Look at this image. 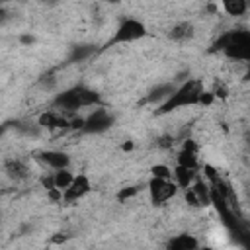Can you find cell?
I'll list each match as a JSON object with an SVG mask.
<instances>
[{
    "label": "cell",
    "mask_w": 250,
    "mask_h": 250,
    "mask_svg": "<svg viewBox=\"0 0 250 250\" xmlns=\"http://www.w3.org/2000/svg\"><path fill=\"white\" fill-rule=\"evenodd\" d=\"M201 92H203L201 82H199L197 78H189V80H186L182 86H176L174 94H172L162 105H158L156 113H158V115H164V113H170V111H174V109H178V107L195 105V104H199Z\"/></svg>",
    "instance_id": "7a4b0ae2"
},
{
    "label": "cell",
    "mask_w": 250,
    "mask_h": 250,
    "mask_svg": "<svg viewBox=\"0 0 250 250\" xmlns=\"http://www.w3.org/2000/svg\"><path fill=\"white\" fill-rule=\"evenodd\" d=\"M199 248V242L193 234H188V232H182V234H176L174 238H170L166 250H197Z\"/></svg>",
    "instance_id": "8fae6325"
},
{
    "label": "cell",
    "mask_w": 250,
    "mask_h": 250,
    "mask_svg": "<svg viewBox=\"0 0 250 250\" xmlns=\"http://www.w3.org/2000/svg\"><path fill=\"white\" fill-rule=\"evenodd\" d=\"M197 250H217V248H211V246H203V248H197Z\"/></svg>",
    "instance_id": "4dcf8cb0"
},
{
    "label": "cell",
    "mask_w": 250,
    "mask_h": 250,
    "mask_svg": "<svg viewBox=\"0 0 250 250\" xmlns=\"http://www.w3.org/2000/svg\"><path fill=\"white\" fill-rule=\"evenodd\" d=\"M172 176H174V184L178 186V188H191V184L195 182V170H188V168H182V166H176L174 168V172H172Z\"/></svg>",
    "instance_id": "4fadbf2b"
},
{
    "label": "cell",
    "mask_w": 250,
    "mask_h": 250,
    "mask_svg": "<svg viewBox=\"0 0 250 250\" xmlns=\"http://www.w3.org/2000/svg\"><path fill=\"white\" fill-rule=\"evenodd\" d=\"M211 51H223L230 59H250V33L246 29H232L223 33L211 47Z\"/></svg>",
    "instance_id": "6da1fadb"
},
{
    "label": "cell",
    "mask_w": 250,
    "mask_h": 250,
    "mask_svg": "<svg viewBox=\"0 0 250 250\" xmlns=\"http://www.w3.org/2000/svg\"><path fill=\"white\" fill-rule=\"evenodd\" d=\"M182 150H188V152L197 154V145H195L191 139H188V141H184V148H182Z\"/></svg>",
    "instance_id": "603a6c76"
},
{
    "label": "cell",
    "mask_w": 250,
    "mask_h": 250,
    "mask_svg": "<svg viewBox=\"0 0 250 250\" xmlns=\"http://www.w3.org/2000/svg\"><path fill=\"white\" fill-rule=\"evenodd\" d=\"M131 148H133V143H125L123 145V150H131Z\"/></svg>",
    "instance_id": "f546056e"
},
{
    "label": "cell",
    "mask_w": 250,
    "mask_h": 250,
    "mask_svg": "<svg viewBox=\"0 0 250 250\" xmlns=\"http://www.w3.org/2000/svg\"><path fill=\"white\" fill-rule=\"evenodd\" d=\"M191 191H193V195L197 197L199 205H209V203H211V199H209L211 186H209V184H205V182L197 180V182H193V184H191Z\"/></svg>",
    "instance_id": "2e32d148"
},
{
    "label": "cell",
    "mask_w": 250,
    "mask_h": 250,
    "mask_svg": "<svg viewBox=\"0 0 250 250\" xmlns=\"http://www.w3.org/2000/svg\"><path fill=\"white\" fill-rule=\"evenodd\" d=\"M186 199H188V203L189 205H199V201H197V197L193 195V191L189 189V191H186Z\"/></svg>",
    "instance_id": "d4e9b609"
},
{
    "label": "cell",
    "mask_w": 250,
    "mask_h": 250,
    "mask_svg": "<svg viewBox=\"0 0 250 250\" xmlns=\"http://www.w3.org/2000/svg\"><path fill=\"white\" fill-rule=\"evenodd\" d=\"M94 51H96L94 45H76V47H72V51L68 55V62H82L88 57H92Z\"/></svg>",
    "instance_id": "9a60e30c"
},
{
    "label": "cell",
    "mask_w": 250,
    "mask_h": 250,
    "mask_svg": "<svg viewBox=\"0 0 250 250\" xmlns=\"http://www.w3.org/2000/svg\"><path fill=\"white\" fill-rule=\"evenodd\" d=\"M115 123V117L107 111V109H94L82 123V131L90 133V135H98V133H105L107 129H111Z\"/></svg>",
    "instance_id": "5b68a950"
},
{
    "label": "cell",
    "mask_w": 250,
    "mask_h": 250,
    "mask_svg": "<svg viewBox=\"0 0 250 250\" xmlns=\"http://www.w3.org/2000/svg\"><path fill=\"white\" fill-rule=\"evenodd\" d=\"M20 41H21L23 45H31V43L35 41V37H33V35H21V37H20Z\"/></svg>",
    "instance_id": "484cf974"
},
{
    "label": "cell",
    "mask_w": 250,
    "mask_h": 250,
    "mask_svg": "<svg viewBox=\"0 0 250 250\" xmlns=\"http://www.w3.org/2000/svg\"><path fill=\"white\" fill-rule=\"evenodd\" d=\"M152 178H160V180H170L172 178V170L168 168V166H164V164H156V166H152Z\"/></svg>",
    "instance_id": "ffe728a7"
},
{
    "label": "cell",
    "mask_w": 250,
    "mask_h": 250,
    "mask_svg": "<svg viewBox=\"0 0 250 250\" xmlns=\"http://www.w3.org/2000/svg\"><path fill=\"white\" fill-rule=\"evenodd\" d=\"M96 104H100V94L86 86H72L57 94V98L53 100V105L61 111H76L80 107H88Z\"/></svg>",
    "instance_id": "3957f363"
},
{
    "label": "cell",
    "mask_w": 250,
    "mask_h": 250,
    "mask_svg": "<svg viewBox=\"0 0 250 250\" xmlns=\"http://www.w3.org/2000/svg\"><path fill=\"white\" fill-rule=\"evenodd\" d=\"M193 37V25L189 21H180L170 29V39L174 41H188Z\"/></svg>",
    "instance_id": "5bb4252c"
},
{
    "label": "cell",
    "mask_w": 250,
    "mask_h": 250,
    "mask_svg": "<svg viewBox=\"0 0 250 250\" xmlns=\"http://www.w3.org/2000/svg\"><path fill=\"white\" fill-rule=\"evenodd\" d=\"M72 174L68 172V170H57L55 174H53V184H55V189H59L61 193L70 186V182H72Z\"/></svg>",
    "instance_id": "e0dca14e"
},
{
    "label": "cell",
    "mask_w": 250,
    "mask_h": 250,
    "mask_svg": "<svg viewBox=\"0 0 250 250\" xmlns=\"http://www.w3.org/2000/svg\"><path fill=\"white\" fill-rule=\"evenodd\" d=\"M90 189H92L90 178H88L86 174H78V176H74V178H72L70 186L62 191V199H64L66 203L78 201V199H82L86 193H90Z\"/></svg>",
    "instance_id": "52a82bcc"
},
{
    "label": "cell",
    "mask_w": 250,
    "mask_h": 250,
    "mask_svg": "<svg viewBox=\"0 0 250 250\" xmlns=\"http://www.w3.org/2000/svg\"><path fill=\"white\" fill-rule=\"evenodd\" d=\"M139 186H129V188H123L119 193H117V199L119 201H125V199H131V197H135L137 193H139Z\"/></svg>",
    "instance_id": "44dd1931"
},
{
    "label": "cell",
    "mask_w": 250,
    "mask_h": 250,
    "mask_svg": "<svg viewBox=\"0 0 250 250\" xmlns=\"http://www.w3.org/2000/svg\"><path fill=\"white\" fill-rule=\"evenodd\" d=\"M37 158L53 170H66L70 164V156L62 150H41L37 152Z\"/></svg>",
    "instance_id": "ba28073f"
},
{
    "label": "cell",
    "mask_w": 250,
    "mask_h": 250,
    "mask_svg": "<svg viewBox=\"0 0 250 250\" xmlns=\"http://www.w3.org/2000/svg\"><path fill=\"white\" fill-rule=\"evenodd\" d=\"M223 10L229 16H242L248 10V4L244 0H225L223 2Z\"/></svg>",
    "instance_id": "ac0fdd59"
},
{
    "label": "cell",
    "mask_w": 250,
    "mask_h": 250,
    "mask_svg": "<svg viewBox=\"0 0 250 250\" xmlns=\"http://www.w3.org/2000/svg\"><path fill=\"white\" fill-rule=\"evenodd\" d=\"M6 129H8V123H0V137L6 133Z\"/></svg>",
    "instance_id": "f1b7e54d"
},
{
    "label": "cell",
    "mask_w": 250,
    "mask_h": 250,
    "mask_svg": "<svg viewBox=\"0 0 250 250\" xmlns=\"http://www.w3.org/2000/svg\"><path fill=\"white\" fill-rule=\"evenodd\" d=\"M4 172H6V176H8L10 180H14V182L25 180V178L29 176L27 164H25L23 160H20V158H8V160L4 162Z\"/></svg>",
    "instance_id": "9c48e42d"
},
{
    "label": "cell",
    "mask_w": 250,
    "mask_h": 250,
    "mask_svg": "<svg viewBox=\"0 0 250 250\" xmlns=\"http://www.w3.org/2000/svg\"><path fill=\"white\" fill-rule=\"evenodd\" d=\"M178 166L188 168V170H197V156H195L193 152L180 150V152H178Z\"/></svg>",
    "instance_id": "d6986e66"
},
{
    "label": "cell",
    "mask_w": 250,
    "mask_h": 250,
    "mask_svg": "<svg viewBox=\"0 0 250 250\" xmlns=\"http://www.w3.org/2000/svg\"><path fill=\"white\" fill-rule=\"evenodd\" d=\"M174 90H176V86L174 84H160V86H156V88H152L150 92H148V96H146V102L148 104H158V105H162L172 94H174Z\"/></svg>",
    "instance_id": "7c38bea8"
},
{
    "label": "cell",
    "mask_w": 250,
    "mask_h": 250,
    "mask_svg": "<svg viewBox=\"0 0 250 250\" xmlns=\"http://www.w3.org/2000/svg\"><path fill=\"white\" fill-rule=\"evenodd\" d=\"M213 100H215L213 92H201V96H199V104H203V105H209Z\"/></svg>",
    "instance_id": "7402d4cb"
},
{
    "label": "cell",
    "mask_w": 250,
    "mask_h": 250,
    "mask_svg": "<svg viewBox=\"0 0 250 250\" xmlns=\"http://www.w3.org/2000/svg\"><path fill=\"white\" fill-rule=\"evenodd\" d=\"M146 35V27L143 21L135 20V18H127L119 23V27L115 29L111 41L107 43L109 45H117V43H131V41H137V39H143Z\"/></svg>",
    "instance_id": "277c9868"
},
{
    "label": "cell",
    "mask_w": 250,
    "mask_h": 250,
    "mask_svg": "<svg viewBox=\"0 0 250 250\" xmlns=\"http://www.w3.org/2000/svg\"><path fill=\"white\" fill-rule=\"evenodd\" d=\"M41 182H43V186H45V189H47V191L55 189V184H53V176H47V178H43Z\"/></svg>",
    "instance_id": "cb8c5ba5"
},
{
    "label": "cell",
    "mask_w": 250,
    "mask_h": 250,
    "mask_svg": "<svg viewBox=\"0 0 250 250\" xmlns=\"http://www.w3.org/2000/svg\"><path fill=\"white\" fill-rule=\"evenodd\" d=\"M39 127H47V129H64V127H70V121L66 117H62V113H57V111H45L39 115L37 119Z\"/></svg>",
    "instance_id": "30bf717a"
},
{
    "label": "cell",
    "mask_w": 250,
    "mask_h": 250,
    "mask_svg": "<svg viewBox=\"0 0 250 250\" xmlns=\"http://www.w3.org/2000/svg\"><path fill=\"white\" fill-rule=\"evenodd\" d=\"M158 145H160V146H170V145H172V139H170V137H162V139L158 141Z\"/></svg>",
    "instance_id": "83f0119b"
},
{
    "label": "cell",
    "mask_w": 250,
    "mask_h": 250,
    "mask_svg": "<svg viewBox=\"0 0 250 250\" xmlns=\"http://www.w3.org/2000/svg\"><path fill=\"white\" fill-rule=\"evenodd\" d=\"M8 20H10L8 10H6V8H0V23H4V21H8Z\"/></svg>",
    "instance_id": "4316f807"
},
{
    "label": "cell",
    "mask_w": 250,
    "mask_h": 250,
    "mask_svg": "<svg viewBox=\"0 0 250 250\" xmlns=\"http://www.w3.org/2000/svg\"><path fill=\"white\" fill-rule=\"evenodd\" d=\"M148 191L150 199L154 205H162L164 201L172 199L178 193V186L172 180H160V178H150L148 182Z\"/></svg>",
    "instance_id": "8992f818"
}]
</instances>
